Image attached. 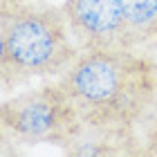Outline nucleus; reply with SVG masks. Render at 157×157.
I'll return each mask as SVG.
<instances>
[{
  "label": "nucleus",
  "instance_id": "nucleus-4",
  "mask_svg": "<svg viewBox=\"0 0 157 157\" xmlns=\"http://www.w3.org/2000/svg\"><path fill=\"white\" fill-rule=\"evenodd\" d=\"M61 7L78 52L137 47L119 0H65Z\"/></svg>",
  "mask_w": 157,
  "mask_h": 157
},
{
  "label": "nucleus",
  "instance_id": "nucleus-5",
  "mask_svg": "<svg viewBox=\"0 0 157 157\" xmlns=\"http://www.w3.org/2000/svg\"><path fill=\"white\" fill-rule=\"evenodd\" d=\"M135 135H117L108 130L85 126L65 148H61L65 155L74 157H103V155H132L139 153V148H132Z\"/></svg>",
  "mask_w": 157,
  "mask_h": 157
},
{
  "label": "nucleus",
  "instance_id": "nucleus-2",
  "mask_svg": "<svg viewBox=\"0 0 157 157\" xmlns=\"http://www.w3.org/2000/svg\"><path fill=\"white\" fill-rule=\"evenodd\" d=\"M63 7L0 5V85L2 90L32 78H59L78 59Z\"/></svg>",
  "mask_w": 157,
  "mask_h": 157
},
{
  "label": "nucleus",
  "instance_id": "nucleus-6",
  "mask_svg": "<svg viewBox=\"0 0 157 157\" xmlns=\"http://www.w3.org/2000/svg\"><path fill=\"white\" fill-rule=\"evenodd\" d=\"M119 5L137 47L157 38V0H119Z\"/></svg>",
  "mask_w": 157,
  "mask_h": 157
},
{
  "label": "nucleus",
  "instance_id": "nucleus-3",
  "mask_svg": "<svg viewBox=\"0 0 157 157\" xmlns=\"http://www.w3.org/2000/svg\"><path fill=\"white\" fill-rule=\"evenodd\" d=\"M83 128L74 101L59 81L25 90L0 105V132L5 141L13 144L65 148Z\"/></svg>",
  "mask_w": 157,
  "mask_h": 157
},
{
  "label": "nucleus",
  "instance_id": "nucleus-1",
  "mask_svg": "<svg viewBox=\"0 0 157 157\" xmlns=\"http://www.w3.org/2000/svg\"><path fill=\"white\" fill-rule=\"evenodd\" d=\"M56 81L88 128L135 135L157 99V63L135 49L81 52Z\"/></svg>",
  "mask_w": 157,
  "mask_h": 157
}]
</instances>
